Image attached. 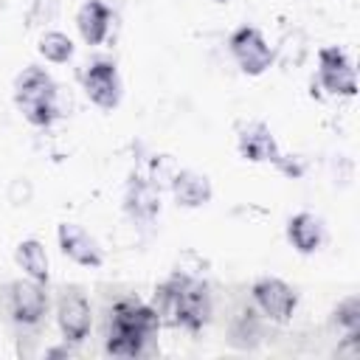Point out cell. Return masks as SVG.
<instances>
[{"mask_svg": "<svg viewBox=\"0 0 360 360\" xmlns=\"http://www.w3.org/2000/svg\"><path fill=\"white\" fill-rule=\"evenodd\" d=\"M155 309L158 315H172V323L200 332L211 318V292L208 284L200 278H188L174 273L155 290Z\"/></svg>", "mask_w": 360, "mask_h": 360, "instance_id": "1", "label": "cell"}, {"mask_svg": "<svg viewBox=\"0 0 360 360\" xmlns=\"http://www.w3.org/2000/svg\"><path fill=\"white\" fill-rule=\"evenodd\" d=\"M158 326H160V315L155 307L124 298L110 312L107 352L115 357H135L143 352L146 340L158 332Z\"/></svg>", "mask_w": 360, "mask_h": 360, "instance_id": "2", "label": "cell"}, {"mask_svg": "<svg viewBox=\"0 0 360 360\" xmlns=\"http://www.w3.org/2000/svg\"><path fill=\"white\" fill-rule=\"evenodd\" d=\"M59 87L42 68H25L14 82V101L34 127H51L62 110L56 104Z\"/></svg>", "mask_w": 360, "mask_h": 360, "instance_id": "3", "label": "cell"}, {"mask_svg": "<svg viewBox=\"0 0 360 360\" xmlns=\"http://www.w3.org/2000/svg\"><path fill=\"white\" fill-rule=\"evenodd\" d=\"M228 48H231V56L236 59L239 70L248 76H262L273 65V51L267 45V39L262 37V31L253 25L236 28L228 37Z\"/></svg>", "mask_w": 360, "mask_h": 360, "instance_id": "4", "label": "cell"}, {"mask_svg": "<svg viewBox=\"0 0 360 360\" xmlns=\"http://www.w3.org/2000/svg\"><path fill=\"white\" fill-rule=\"evenodd\" d=\"M318 79L335 96H354L357 93V76H354L352 59L338 45H326L318 51Z\"/></svg>", "mask_w": 360, "mask_h": 360, "instance_id": "5", "label": "cell"}, {"mask_svg": "<svg viewBox=\"0 0 360 360\" xmlns=\"http://www.w3.org/2000/svg\"><path fill=\"white\" fill-rule=\"evenodd\" d=\"M253 301L256 307L276 323H287L295 312V304H298V295L290 284H284L281 278H273V276H264V278H256L253 287Z\"/></svg>", "mask_w": 360, "mask_h": 360, "instance_id": "6", "label": "cell"}, {"mask_svg": "<svg viewBox=\"0 0 360 360\" xmlns=\"http://www.w3.org/2000/svg\"><path fill=\"white\" fill-rule=\"evenodd\" d=\"M82 84L87 98L101 107V110H115L121 101V79H118V68L107 59H98L93 65H87V70L82 73Z\"/></svg>", "mask_w": 360, "mask_h": 360, "instance_id": "7", "label": "cell"}, {"mask_svg": "<svg viewBox=\"0 0 360 360\" xmlns=\"http://www.w3.org/2000/svg\"><path fill=\"white\" fill-rule=\"evenodd\" d=\"M56 321H59V329H62L65 340L82 343L87 338V332H90V323H93L87 298L73 287L62 290V295L56 301Z\"/></svg>", "mask_w": 360, "mask_h": 360, "instance_id": "8", "label": "cell"}, {"mask_svg": "<svg viewBox=\"0 0 360 360\" xmlns=\"http://www.w3.org/2000/svg\"><path fill=\"white\" fill-rule=\"evenodd\" d=\"M56 239H59L62 253H65L70 262H76V264H82V267H101V264H104V253H101L98 242H96L82 225H76V222H62V225L56 228Z\"/></svg>", "mask_w": 360, "mask_h": 360, "instance_id": "9", "label": "cell"}, {"mask_svg": "<svg viewBox=\"0 0 360 360\" xmlns=\"http://www.w3.org/2000/svg\"><path fill=\"white\" fill-rule=\"evenodd\" d=\"M239 155L250 163H276V166H284L281 160V152H278V143L270 132L267 124L262 121H250L239 129Z\"/></svg>", "mask_w": 360, "mask_h": 360, "instance_id": "10", "label": "cell"}, {"mask_svg": "<svg viewBox=\"0 0 360 360\" xmlns=\"http://www.w3.org/2000/svg\"><path fill=\"white\" fill-rule=\"evenodd\" d=\"M45 309H48V295H45V287L39 281L25 278V281L11 284V315L17 323L37 326L42 321Z\"/></svg>", "mask_w": 360, "mask_h": 360, "instance_id": "11", "label": "cell"}, {"mask_svg": "<svg viewBox=\"0 0 360 360\" xmlns=\"http://www.w3.org/2000/svg\"><path fill=\"white\" fill-rule=\"evenodd\" d=\"M124 208L132 219H155L160 214V191L152 180L146 177H132L129 186H127V194H124Z\"/></svg>", "mask_w": 360, "mask_h": 360, "instance_id": "12", "label": "cell"}, {"mask_svg": "<svg viewBox=\"0 0 360 360\" xmlns=\"http://www.w3.org/2000/svg\"><path fill=\"white\" fill-rule=\"evenodd\" d=\"M76 25H79V34L87 45H101L110 34V6L104 0L82 3L79 14H76Z\"/></svg>", "mask_w": 360, "mask_h": 360, "instance_id": "13", "label": "cell"}, {"mask_svg": "<svg viewBox=\"0 0 360 360\" xmlns=\"http://www.w3.org/2000/svg\"><path fill=\"white\" fill-rule=\"evenodd\" d=\"M172 194L174 202L183 208H200L211 200V183L205 174H197L191 169H183L172 177Z\"/></svg>", "mask_w": 360, "mask_h": 360, "instance_id": "14", "label": "cell"}, {"mask_svg": "<svg viewBox=\"0 0 360 360\" xmlns=\"http://www.w3.org/2000/svg\"><path fill=\"white\" fill-rule=\"evenodd\" d=\"M287 239L298 253H315L323 245V225L315 214L301 211L287 222Z\"/></svg>", "mask_w": 360, "mask_h": 360, "instance_id": "15", "label": "cell"}, {"mask_svg": "<svg viewBox=\"0 0 360 360\" xmlns=\"http://www.w3.org/2000/svg\"><path fill=\"white\" fill-rule=\"evenodd\" d=\"M14 259L25 270L28 278H34L39 284H48V276H51V270H48V253H45V248H42L39 239H22L17 245V250H14Z\"/></svg>", "mask_w": 360, "mask_h": 360, "instance_id": "16", "label": "cell"}, {"mask_svg": "<svg viewBox=\"0 0 360 360\" xmlns=\"http://www.w3.org/2000/svg\"><path fill=\"white\" fill-rule=\"evenodd\" d=\"M39 53L53 65H65L73 56V42L62 31H45L39 37Z\"/></svg>", "mask_w": 360, "mask_h": 360, "instance_id": "17", "label": "cell"}, {"mask_svg": "<svg viewBox=\"0 0 360 360\" xmlns=\"http://www.w3.org/2000/svg\"><path fill=\"white\" fill-rule=\"evenodd\" d=\"M335 323L346 332V338H357V332H360V298L357 295H349L338 304Z\"/></svg>", "mask_w": 360, "mask_h": 360, "instance_id": "18", "label": "cell"}, {"mask_svg": "<svg viewBox=\"0 0 360 360\" xmlns=\"http://www.w3.org/2000/svg\"><path fill=\"white\" fill-rule=\"evenodd\" d=\"M59 14V0H34L28 8V25H48Z\"/></svg>", "mask_w": 360, "mask_h": 360, "instance_id": "19", "label": "cell"}]
</instances>
